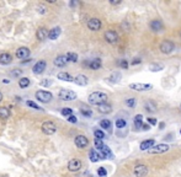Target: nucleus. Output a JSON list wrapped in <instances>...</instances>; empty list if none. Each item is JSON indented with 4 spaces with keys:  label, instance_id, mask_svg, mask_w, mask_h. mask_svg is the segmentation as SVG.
Returning a JSON list of instances; mask_svg holds the SVG:
<instances>
[{
    "label": "nucleus",
    "instance_id": "f3484780",
    "mask_svg": "<svg viewBox=\"0 0 181 177\" xmlns=\"http://www.w3.org/2000/svg\"><path fill=\"white\" fill-rule=\"evenodd\" d=\"M69 61V59L67 58V56H59V57H57L56 59H54V65H57V67H64L67 63Z\"/></svg>",
    "mask_w": 181,
    "mask_h": 177
},
{
    "label": "nucleus",
    "instance_id": "aec40b11",
    "mask_svg": "<svg viewBox=\"0 0 181 177\" xmlns=\"http://www.w3.org/2000/svg\"><path fill=\"white\" fill-rule=\"evenodd\" d=\"M150 28H152L154 32H159V31H163V24L159 21V20H153L152 22L149 24Z\"/></svg>",
    "mask_w": 181,
    "mask_h": 177
},
{
    "label": "nucleus",
    "instance_id": "ea45409f",
    "mask_svg": "<svg viewBox=\"0 0 181 177\" xmlns=\"http://www.w3.org/2000/svg\"><path fill=\"white\" fill-rule=\"evenodd\" d=\"M94 134H95V138H96V139H101V140H102V139L105 138V133H104L102 130H95Z\"/></svg>",
    "mask_w": 181,
    "mask_h": 177
},
{
    "label": "nucleus",
    "instance_id": "7c9ffc66",
    "mask_svg": "<svg viewBox=\"0 0 181 177\" xmlns=\"http://www.w3.org/2000/svg\"><path fill=\"white\" fill-rule=\"evenodd\" d=\"M30 85V79H27V78H21L19 80V86L21 87V89H25V87H27Z\"/></svg>",
    "mask_w": 181,
    "mask_h": 177
},
{
    "label": "nucleus",
    "instance_id": "c03bdc74",
    "mask_svg": "<svg viewBox=\"0 0 181 177\" xmlns=\"http://www.w3.org/2000/svg\"><path fill=\"white\" fill-rule=\"evenodd\" d=\"M119 65H121V68L127 69V68H128V63H127V60H126V59H122V60L119 61Z\"/></svg>",
    "mask_w": 181,
    "mask_h": 177
},
{
    "label": "nucleus",
    "instance_id": "6e6d98bb",
    "mask_svg": "<svg viewBox=\"0 0 181 177\" xmlns=\"http://www.w3.org/2000/svg\"><path fill=\"white\" fill-rule=\"evenodd\" d=\"M180 133H181V129H180Z\"/></svg>",
    "mask_w": 181,
    "mask_h": 177
},
{
    "label": "nucleus",
    "instance_id": "603ef678",
    "mask_svg": "<svg viewBox=\"0 0 181 177\" xmlns=\"http://www.w3.org/2000/svg\"><path fill=\"white\" fill-rule=\"evenodd\" d=\"M164 126H165V123H164V122H162V123H160V124H159V127H160V129H164Z\"/></svg>",
    "mask_w": 181,
    "mask_h": 177
},
{
    "label": "nucleus",
    "instance_id": "5fc2aeb1",
    "mask_svg": "<svg viewBox=\"0 0 181 177\" xmlns=\"http://www.w3.org/2000/svg\"><path fill=\"white\" fill-rule=\"evenodd\" d=\"M1 100H3V93L0 92V101H1Z\"/></svg>",
    "mask_w": 181,
    "mask_h": 177
},
{
    "label": "nucleus",
    "instance_id": "7ed1b4c3",
    "mask_svg": "<svg viewBox=\"0 0 181 177\" xmlns=\"http://www.w3.org/2000/svg\"><path fill=\"white\" fill-rule=\"evenodd\" d=\"M52 93L48 92V91H43V90H39L36 92V98L39 101V102H43V103H48L51 102L52 100Z\"/></svg>",
    "mask_w": 181,
    "mask_h": 177
},
{
    "label": "nucleus",
    "instance_id": "9b49d317",
    "mask_svg": "<svg viewBox=\"0 0 181 177\" xmlns=\"http://www.w3.org/2000/svg\"><path fill=\"white\" fill-rule=\"evenodd\" d=\"M88 27L91 31H99L101 28V21L99 19H90L88 21Z\"/></svg>",
    "mask_w": 181,
    "mask_h": 177
},
{
    "label": "nucleus",
    "instance_id": "f257e3e1",
    "mask_svg": "<svg viewBox=\"0 0 181 177\" xmlns=\"http://www.w3.org/2000/svg\"><path fill=\"white\" fill-rule=\"evenodd\" d=\"M107 98H108V96L106 95L105 92L96 91V92H93L91 95L89 96V103H90V105H94V106H100V105L106 103Z\"/></svg>",
    "mask_w": 181,
    "mask_h": 177
},
{
    "label": "nucleus",
    "instance_id": "f8f14e48",
    "mask_svg": "<svg viewBox=\"0 0 181 177\" xmlns=\"http://www.w3.org/2000/svg\"><path fill=\"white\" fill-rule=\"evenodd\" d=\"M46 61L45 60H39V61H37V63L33 65V68H32V71H33V74H42V73L45 71V69H46Z\"/></svg>",
    "mask_w": 181,
    "mask_h": 177
},
{
    "label": "nucleus",
    "instance_id": "2f4dec72",
    "mask_svg": "<svg viewBox=\"0 0 181 177\" xmlns=\"http://www.w3.org/2000/svg\"><path fill=\"white\" fill-rule=\"evenodd\" d=\"M119 80H121V74L118 71L112 73L111 76H110V81H111V82H118Z\"/></svg>",
    "mask_w": 181,
    "mask_h": 177
},
{
    "label": "nucleus",
    "instance_id": "cd10ccee",
    "mask_svg": "<svg viewBox=\"0 0 181 177\" xmlns=\"http://www.w3.org/2000/svg\"><path fill=\"white\" fill-rule=\"evenodd\" d=\"M134 126L136 128H142L143 127V116L142 114H137L134 117Z\"/></svg>",
    "mask_w": 181,
    "mask_h": 177
},
{
    "label": "nucleus",
    "instance_id": "0eeeda50",
    "mask_svg": "<svg viewBox=\"0 0 181 177\" xmlns=\"http://www.w3.org/2000/svg\"><path fill=\"white\" fill-rule=\"evenodd\" d=\"M169 149H170V147L168 144H158V145H154L153 148H150L148 150V153L149 154H163V153H166Z\"/></svg>",
    "mask_w": 181,
    "mask_h": 177
},
{
    "label": "nucleus",
    "instance_id": "4468645a",
    "mask_svg": "<svg viewBox=\"0 0 181 177\" xmlns=\"http://www.w3.org/2000/svg\"><path fill=\"white\" fill-rule=\"evenodd\" d=\"M16 57L19 59H26L30 57V49L27 47H21L16 50Z\"/></svg>",
    "mask_w": 181,
    "mask_h": 177
},
{
    "label": "nucleus",
    "instance_id": "3c124183",
    "mask_svg": "<svg viewBox=\"0 0 181 177\" xmlns=\"http://www.w3.org/2000/svg\"><path fill=\"white\" fill-rule=\"evenodd\" d=\"M122 1L121 0H118V1H110V4H112V5H118V4H121Z\"/></svg>",
    "mask_w": 181,
    "mask_h": 177
},
{
    "label": "nucleus",
    "instance_id": "6ab92c4d",
    "mask_svg": "<svg viewBox=\"0 0 181 177\" xmlns=\"http://www.w3.org/2000/svg\"><path fill=\"white\" fill-rule=\"evenodd\" d=\"M13 61V57L10 56L9 53H1L0 54V64L3 65H7Z\"/></svg>",
    "mask_w": 181,
    "mask_h": 177
},
{
    "label": "nucleus",
    "instance_id": "37998d69",
    "mask_svg": "<svg viewBox=\"0 0 181 177\" xmlns=\"http://www.w3.org/2000/svg\"><path fill=\"white\" fill-rule=\"evenodd\" d=\"M97 173H99V176H100V177H106V175H107V172H106L105 167H100V169L97 170Z\"/></svg>",
    "mask_w": 181,
    "mask_h": 177
},
{
    "label": "nucleus",
    "instance_id": "473e14b6",
    "mask_svg": "<svg viewBox=\"0 0 181 177\" xmlns=\"http://www.w3.org/2000/svg\"><path fill=\"white\" fill-rule=\"evenodd\" d=\"M80 112H82L83 116H86V117H90V116L93 114V111H91V110H90L89 107H84V106L80 108Z\"/></svg>",
    "mask_w": 181,
    "mask_h": 177
},
{
    "label": "nucleus",
    "instance_id": "423d86ee",
    "mask_svg": "<svg viewBox=\"0 0 181 177\" xmlns=\"http://www.w3.org/2000/svg\"><path fill=\"white\" fill-rule=\"evenodd\" d=\"M129 89H132L134 91H149L153 89L152 84H139V82H133V84H129Z\"/></svg>",
    "mask_w": 181,
    "mask_h": 177
},
{
    "label": "nucleus",
    "instance_id": "a878e982",
    "mask_svg": "<svg viewBox=\"0 0 181 177\" xmlns=\"http://www.w3.org/2000/svg\"><path fill=\"white\" fill-rule=\"evenodd\" d=\"M89 156H90V160H91L93 162H97L100 159V154L99 153H96V150L95 149H91L90 150V153H89Z\"/></svg>",
    "mask_w": 181,
    "mask_h": 177
},
{
    "label": "nucleus",
    "instance_id": "4d7b16f0",
    "mask_svg": "<svg viewBox=\"0 0 181 177\" xmlns=\"http://www.w3.org/2000/svg\"><path fill=\"white\" fill-rule=\"evenodd\" d=\"M180 36H181V32H180Z\"/></svg>",
    "mask_w": 181,
    "mask_h": 177
},
{
    "label": "nucleus",
    "instance_id": "a19ab883",
    "mask_svg": "<svg viewBox=\"0 0 181 177\" xmlns=\"http://www.w3.org/2000/svg\"><path fill=\"white\" fill-rule=\"evenodd\" d=\"M36 10H37V13H39V14H46L47 13V9H46V6L45 5H37V7H36Z\"/></svg>",
    "mask_w": 181,
    "mask_h": 177
},
{
    "label": "nucleus",
    "instance_id": "a211bd4d",
    "mask_svg": "<svg viewBox=\"0 0 181 177\" xmlns=\"http://www.w3.org/2000/svg\"><path fill=\"white\" fill-rule=\"evenodd\" d=\"M100 158L101 159H107V158H113V155H112V153H111V150H110V148L108 147H105L100 150Z\"/></svg>",
    "mask_w": 181,
    "mask_h": 177
},
{
    "label": "nucleus",
    "instance_id": "09e8293b",
    "mask_svg": "<svg viewBox=\"0 0 181 177\" xmlns=\"http://www.w3.org/2000/svg\"><path fill=\"white\" fill-rule=\"evenodd\" d=\"M51 84H52V81H49V80H45V81H42V82H41V85H42V86H49Z\"/></svg>",
    "mask_w": 181,
    "mask_h": 177
},
{
    "label": "nucleus",
    "instance_id": "c85d7f7f",
    "mask_svg": "<svg viewBox=\"0 0 181 177\" xmlns=\"http://www.w3.org/2000/svg\"><path fill=\"white\" fill-rule=\"evenodd\" d=\"M10 117V111L6 107H0V118L1 119H7Z\"/></svg>",
    "mask_w": 181,
    "mask_h": 177
},
{
    "label": "nucleus",
    "instance_id": "58836bf2",
    "mask_svg": "<svg viewBox=\"0 0 181 177\" xmlns=\"http://www.w3.org/2000/svg\"><path fill=\"white\" fill-rule=\"evenodd\" d=\"M126 105H127L128 107H131V108H133V107L136 106V98H133V97L127 98V100H126Z\"/></svg>",
    "mask_w": 181,
    "mask_h": 177
},
{
    "label": "nucleus",
    "instance_id": "f704fd0d",
    "mask_svg": "<svg viewBox=\"0 0 181 177\" xmlns=\"http://www.w3.org/2000/svg\"><path fill=\"white\" fill-rule=\"evenodd\" d=\"M164 65H160V64H150L149 65V70L150 71H160V70H163Z\"/></svg>",
    "mask_w": 181,
    "mask_h": 177
},
{
    "label": "nucleus",
    "instance_id": "8fccbe9b",
    "mask_svg": "<svg viewBox=\"0 0 181 177\" xmlns=\"http://www.w3.org/2000/svg\"><path fill=\"white\" fill-rule=\"evenodd\" d=\"M21 70H14L13 73H11V75H14V76H19V75H21Z\"/></svg>",
    "mask_w": 181,
    "mask_h": 177
},
{
    "label": "nucleus",
    "instance_id": "dca6fc26",
    "mask_svg": "<svg viewBox=\"0 0 181 177\" xmlns=\"http://www.w3.org/2000/svg\"><path fill=\"white\" fill-rule=\"evenodd\" d=\"M154 144H155L154 139H148V140H144V141L140 143L139 148H140V150H149L150 148L154 147Z\"/></svg>",
    "mask_w": 181,
    "mask_h": 177
},
{
    "label": "nucleus",
    "instance_id": "c756f323",
    "mask_svg": "<svg viewBox=\"0 0 181 177\" xmlns=\"http://www.w3.org/2000/svg\"><path fill=\"white\" fill-rule=\"evenodd\" d=\"M100 127L104 128V129H107V130H111L112 123H111V121H108V119H102L101 122H100Z\"/></svg>",
    "mask_w": 181,
    "mask_h": 177
},
{
    "label": "nucleus",
    "instance_id": "393cba45",
    "mask_svg": "<svg viewBox=\"0 0 181 177\" xmlns=\"http://www.w3.org/2000/svg\"><path fill=\"white\" fill-rule=\"evenodd\" d=\"M60 32H62V31H60V27H54V28H52L51 31H49V39H57L58 37H59V35H60Z\"/></svg>",
    "mask_w": 181,
    "mask_h": 177
},
{
    "label": "nucleus",
    "instance_id": "864d4df0",
    "mask_svg": "<svg viewBox=\"0 0 181 177\" xmlns=\"http://www.w3.org/2000/svg\"><path fill=\"white\" fill-rule=\"evenodd\" d=\"M143 129H144V130H148V129H149V126H148V124H145V126H143Z\"/></svg>",
    "mask_w": 181,
    "mask_h": 177
},
{
    "label": "nucleus",
    "instance_id": "f03ea898",
    "mask_svg": "<svg viewBox=\"0 0 181 177\" xmlns=\"http://www.w3.org/2000/svg\"><path fill=\"white\" fill-rule=\"evenodd\" d=\"M59 98L63 100V101H73L76 98V93L72 90H60L59 91Z\"/></svg>",
    "mask_w": 181,
    "mask_h": 177
},
{
    "label": "nucleus",
    "instance_id": "6e6552de",
    "mask_svg": "<svg viewBox=\"0 0 181 177\" xmlns=\"http://www.w3.org/2000/svg\"><path fill=\"white\" fill-rule=\"evenodd\" d=\"M105 39H106L107 43L115 44V43H117V41H118V35L113 30H108V31L105 32Z\"/></svg>",
    "mask_w": 181,
    "mask_h": 177
},
{
    "label": "nucleus",
    "instance_id": "4c0bfd02",
    "mask_svg": "<svg viewBox=\"0 0 181 177\" xmlns=\"http://www.w3.org/2000/svg\"><path fill=\"white\" fill-rule=\"evenodd\" d=\"M94 143H95V148L99 149V150H101V149L105 147V144L102 143L101 139H96V138H95V141H94Z\"/></svg>",
    "mask_w": 181,
    "mask_h": 177
},
{
    "label": "nucleus",
    "instance_id": "b1692460",
    "mask_svg": "<svg viewBox=\"0 0 181 177\" xmlns=\"http://www.w3.org/2000/svg\"><path fill=\"white\" fill-rule=\"evenodd\" d=\"M97 111H99L100 113L107 114V113H111V111H112V107H111V105H108V103H104V105H100V106H99Z\"/></svg>",
    "mask_w": 181,
    "mask_h": 177
},
{
    "label": "nucleus",
    "instance_id": "39448f33",
    "mask_svg": "<svg viewBox=\"0 0 181 177\" xmlns=\"http://www.w3.org/2000/svg\"><path fill=\"white\" fill-rule=\"evenodd\" d=\"M42 132H43L45 134H47V135L54 134V133L57 132V126H56L53 122L47 121V122H45V123L42 124Z\"/></svg>",
    "mask_w": 181,
    "mask_h": 177
},
{
    "label": "nucleus",
    "instance_id": "2eb2a0df",
    "mask_svg": "<svg viewBox=\"0 0 181 177\" xmlns=\"http://www.w3.org/2000/svg\"><path fill=\"white\" fill-rule=\"evenodd\" d=\"M85 64H88L90 69H93V70H99L100 68H101V59L96 58V59H93V60L88 61V63H85Z\"/></svg>",
    "mask_w": 181,
    "mask_h": 177
},
{
    "label": "nucleus",
    "instance_id": "de8ad7c7",
    "mask_svg": "<svg viewBox=\"0 0 181 177\" xmlns=\"http://www.w3.org/2000/svg\"><path fill=\"white\" fill-rule=\"evenodd\" d=\"M148 123L150 124V126H155V124H157V119L155 118H148Z\"/></svg>",
    "mask_w": 181,
    "mask_h": 177
},
{
    "label": "nucleus",
    "instance_id": "79ce46f5",
    "mask_svg": "<svg viewBox=\"0 0 181 177\" xmlns=\"http://www.w3.org/2000/svg\"><path fill=\"white\" fill-rule=\"evenodd\" d=\"M27 106H30V107H32V108H35V110H38V111H42V108L39 107L38 105H36L35 102H32V101H27Z\"/></svg>",
    "mask_w": 181,
    "mask_h": 177
},
{
    "label": "nucleus",
    "instance_id": "4be33fe9",
    "mask_svg": "<svg viewBox=\"0 0 181 177\" xmlns=\"http://www.w3.org/2000/svg\"><path fill=\"white\" fill-rule=\"evenodd\" d=\"M88 78L85 75H78L76 78H74V82L76 85H80V86H85L88 85Z\"/></svg>",
    "mask_w": 181,
    "mask_h": 177
},
{
    "label": "nucleus",
    "instance_id": "c9c22d12",
    "mask_svg": "<svg viewBox=\"0 0 181 177\" xmlns=\"http://www.w3.org/2000/svg\"><path fill=\"white\" fill-rule=\"evenodd\" d=\"M116 127H117L118 129L125 128V127H126V121L122 119V118H118V119L116 121Z\"/></svg>",
    "mask_w": 181,
    "mask_h": 177
},
{
    "label": "nucleus",
    "instance_id": "ddd939ff",
    "mask_svg": "<svg viewBox=\"0 0 181 177\" xmlns=\"http://www.w3.org/2000/svg\"><path fill=\"white\" fill-rule=\"evenodd\" d=\"M80 167H82V161L78 160V159H73V160H70L69 164H68V169L69 171H72V172H75V171H79Z\"/></svg>",
    "mask_w": 181,
    "mask_h": 177
},
{
    "label": "nucleus",
    "instance_id": "a18cd8bd",
    "mask_svg": "<svg viewBox=\"0 0 181 177\" xmlns=\"http://www.w3.org/2000/svg\"><path fill=\"white\" fill-rule=\"evenodd\" d=\"M67 119H68V122H70V123H76V122H78V119H76L75 116H70V117H68Z\"/></svg>",
    "mask_w": 181,
    "mask_h": 177
},
{
    "label": "nucleus",
    "instance_id": "49530a36",
    "mask_svg": "<svg viewBox=\"0 0 181 177\" xmlns=\"http://www.w3.org/2000/svg\"><path fill=\"white\" fill-rule=\"evenodd\" d=\"M139 63H142V59H139V58H134L133 60H132V65H137V64H139Z\"/></svg>",
    "mask_w": 181,
    "mask_h": 177
},
{
    "label": "nucleus",
    "instance_id": "1a4fd4ad",
    "mask_svg": "<svg viewBox=\"0 0 181 177\" xmlns=\"http://www.w3.org/2000/svg\"><path fill=\"white\" fill-rule=\"evenodd\" d=\"M74 143H75V145H76L78 148L84 149V148H86V147H88L89 140H88V138H86V137H84V135H78V137L75 138V140H74Z\"/></svg>",
    "mask_w": 181,
    "mask_h": 177
},
{
    "label": "nucleus",
    "instance_id": "412c9836",
    "mask_svg": "<svg viewBox=\"0 0 181 177\" xmlns=\"http://www.w3.org/2000/svg\"><path fill=\"white\" fill-rule=\"evenodd\" d=\"M48 36H49V32L47 31V28L41 27V28H38V30H37V38H38L39 41L46 39Z\"/></svg>",
    "mask_w": 181,
    "mask_h": 177
},
{
    "label": "nucleus",
    "instance_id": "72a5a7b5",
    "mask_svg": "<svg viewBox=\"0 0 181 177\" xmlns=\"http://www.w3.org/2000/svg\"><path fill=\"white\" fill-rule=\"evenodd\" d=\"M67 58L69 59V61H73V63H76L78 61V56H76V53H73V52H69L67 54Z\"/></svg>",
    "mask_w": 181,
    "mask_h": 177
},
{
    "label": "nucleus",
    "instance_id": "9d476101",
    "mask_svg": "<svg viewBox=\"0 0 181 177\" xmlns=\"http://www.w3.org/2000/svg\"><path fill=\"white\" fill-rule=\"evenodd\" d=\"M134 175L137 177H145L148 175V167L145 165H137L134 167Z\"/></svg>",
    "mask_w": 181,
    "mask_h": 177
},
{
    "label": "nucleus",
    "instance_id": "20e7f679",
    "mask_svg": "<svg viewBox=\"0 0 181 177\" xmlns=\"http://www.w3.org/2000/svg\"><path fill=\"white\" fill-rule=\"evenodd\" d=\"M159 49H160V52L162 53H164V54H170L171 52L175 49V46H174V43L173 42H170V41H163L162 43H160V46H159Z\"/></svg>",
    "mask_w": 181,
    "mask_h": 177
},
{
    "label": "nucleus",
    "instance_id": "bb28decb",
    "mask_svg": "<svg viewBox=\"0 0 181 177\" xmlns=\"http://www.w3.org/2000/svg\"><path fill=\"white\" fill-rule=\"evenodd\" d=\"M58 79L63 80V81H74V78L68 74V73H59L58 74Z\"/></svg>",
    "mask_w": 181,
    "mask_h": 177
},
{
    "label": "nucleus",
    "instance_id": "5701e85b",
    "mask_svg": "<svg viewBox=\"0 0 181 177\" xmlns=\"http://www.w3.org/2000/svg\"><path fill=\"white\" fill-rule=\"evenodd\" d=\"M144 108L148 111V112H152V113H154V112H157L158 110V107H157V105H155V102L154 101H147L145 103H144Z\"/></svg>",
    "mask_w": 181,
    "mask_h": 177
},
{
    "label": "nucleus",
    "instance_id": "e433bc0d",
    "mask_svg": "<svg viewBox=\"0 0 181 177\" xmlns=\"http://www.w3.org/2000/svg\"><path fill=\"white\" fill-rule=\"evenodd\" d=\"M62 114H63V116H65V117H70V116H73V110L65 107V108L62 110Z\"/></svg>",
    "mask_w": 181,
    "mask_h": 177
}]
</instances>
